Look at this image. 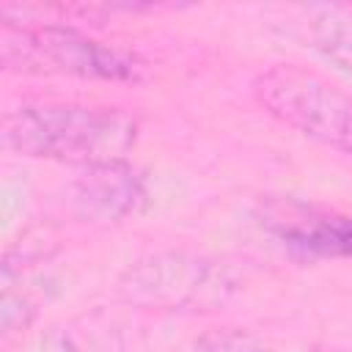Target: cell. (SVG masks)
Listing matches in <instances>:
<instances>
[{
  "mask_svg": "<svg viewBox=\"0 0 352 352\" xmlns=\"http://www.w3.org/2000/svg\"><path fill=\"white\" fill-rule=\"evenodd\" d=\"M140 135L132 113L85 102H28L3 116V146L30 160L102 165L126 160Z\"/></svg>",
  "mask_w": 352,
  "mask_h": 352,
  "instance_id": "cell-1",
  "label": "cell"
},
{
  "mask_svg": "<svg viewBox=\"0 0 352 352\" xmlns=\"http://www.w3.org/2000/svg\"><path fill=\"white\" fill-rule=\"evenodd\" d=\"M236 289L239 280L228 264L184 248L148 253L116 280V297L143 311L206 314L223 308Z\"/></svg>",
  "mask_w": 352,
  "mask_h": 352,
  "instance_id": "cell-2",
  "label": "cell"
},
{
  "mask_svg": "<svg viewBox=\"0 0 352 352\" xmlns=\"http://www.w3.org/2000/svg\"><path fill=\"white\" fill-rule=\"evenodd\" d=\"M0 58L8 72L69 74L104 82H138L143 66L135 55L102 44L69 22L3 25Z\"/></svg>",
  "mask_w": 352,
  "mask_h": 352,
  "instance_id": "cell-3",
  "label": "cell"
},
{
  "mask_svg": "<svg viewBox=\"0 0 352 352\" xmlns=\"http://www.w3.org/2000/svg\"><path fill=\"white\" fill-rule=\"evenodd\" d=\"M250 94L278 124L341 154H352V94L300 63L261 69Z\"/></svg>",
  "mask_w": 352,
  "mask_h": 352,
  "instance_id": "cell-4",
  "label": "cell"
},
{
  "mask_svg": "<svg viewBox=\"0 0 352 352\" xmlns=\"http://www.w3.org/2000/svg\"><path fill=\"white\" fill-rule=\"evenodd\" d=\"M258 223L294 253L352 261V214L346 212L300 198H267L258 209Z\"/></svg>",
  "mask_w": 352,
  "mask_h": 352,
  "instance_id": "cell-5",
  "label": "cell"
},
{
  "mask_svg": "<svg viewBox=\"0 0 352 352\" xmlns=\"http://www.w3.org/2000/svg\"><path fill=\"white\" fill-rule=\"evenodd\" d=\"M146 179L126 160L88 165L72 182L74 206L99 220H124L146 206Z\"/></svg>",
  "mask_w": 352,
  "mask_h": 352,
  "instance_id": "cell-6",
  "label": "cell"
},
{
  "mask_svg": "<svg viewBox=\"0 0 352 352\" xmlns=\"http://www.w3.org/2000/svg\"><path fill=\"white\" fill-rule=\"evenodd\" d=\"M308 38L311 47L336 72L352 80V3L308 6Z\"/></svg>",
  "mask_w": 352,
  "mask_h": 352,
  "instance_id": "cell-7",
  "label": "cell"
},
{
  "mask_svg": "<svg viewBox=\"0 0 352 352\" xmlns=\"http://www.w3.org/2000/svg\"><path fill=\"white\" fill-rule=\"evenodd\" d=\"M47 352H124V336L104 311H94L60 324L50 336Z\"/></svg>",
  "mask_w": 352,
  "mask_h": 352,
  "instance_id": "cell-8",
  "label": "cell"
},
{
  "mask_svg": "<svg viewBox=\"0 0 352 352\" xmlns=\"http://www.w3.org/2000/svg\"><path fill=\"white\" fill-rule=\"evenodd\" d=\"M192 352H270V344L248 327L220 324L204 330L195 338Z\"/></svg>",
  "mask_w": 352,
  "mask_h": 352,
  "instance_id": "cell-9",
  "label": "cell"
}]
</instances>
